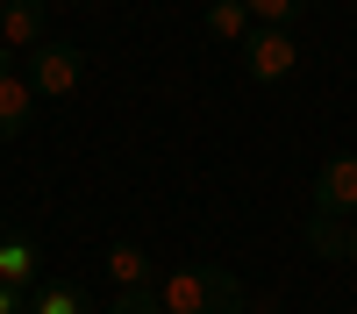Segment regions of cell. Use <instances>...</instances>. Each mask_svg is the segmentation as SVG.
Here are the masks:
<instances>
[{
    "mask_svg": "<svg viewBox=\"0 0 357 314\" xmlns=\"http://www.w3.org/2000/svg\"><path fill=\"white\" fill-rule=\"evenodd\" d=\"M158 293H165V314H243V278L222 265H186Z\"/></svg>",
    "mask_w": 357,
    "mask_h": 314,
    "instance_id": "obj_1",
    "label": "cell"
},
{
    "mask_svg": "<svg viewBox=\"0 0 357 314\" xmlns=\"http://www.w3.org/2000/svg\"><path fill=\"white\" fill-rule=\"evenodd\" d=\"M79 72H86V57H79V43H36V50H29V93H72V86H79Z\"/></svg>",
    "mask_w": 357,
    "mask_h": 314,
    "instance_id": "obj_2",
    "label": "cell"
},
{
    "mask_svg": "<svg viewBox=\"0 0 357 314\" xmlns=\"http://www.w3.org/2000/svg\"><path fill=\"white\" fill-rule=\"evenodd\" d=\"M293 65H301V43H293L286 36V29H250V36H243V72L250 79H264V86H272V79H293Z\"/></svg>",
    "mask_w": 357,
    "mask_h": 314,
    "instance_id": "obj_3",
    "label": "cell"
},
{
    "mask_svg": "<svg viewBox=\"0 0 357 314\" xmlns=\"http://www.w3.org/2000/svg\"><path fill=\"white\" fill-rule=\"evenodd\" d=\"M314 214H357V157H329L314 179Z\"/></svg>",
    "mask_w": 357,
    "mask_h": 314,
    "instance_id": "obj_4",
    "label": "cell"
},
{
    "mask_svg": "<svg viewBox=\"0 0 357 314\" xmlns=\"http://www.w3.org/2000/svg\"><path fill=\"white\" fill-rule=\"evenodd\" d=\"M0 36H8V50L15 43L36 50L43 43V0H8V8H0Z\"/></svg>",
    "mask_w": 357,
    "mask_h": 314,
    "instance_id": "obj_5",
    "label": "cell"
},
{
    "mask_svg": "<svg viewBox=\"0 0 357 314\" xmlns=\"http://www.w3.org/2000/svg\"><path fill=\"white\" fill-rule=\"evenodd\" d=\"M29 114H36V93H29V79H0V143L29 129Z\"/></svg>",
    "mask_w": 357,
    "mask_h": 314,
    "instance_id": "obj_6",
    "label": "cell"
},
{
    "mask_svg": "<svg viewBox=\"0 0 357 314\" xmlns=\"http://www.w3.org/2000/svg\"><path fill=\"white\" fill-rule=\"evenodd\" d=\"M307 250L336 265V257H350V228H343L336 214H307Z\"/></svg>",
    "mask_w": 357,
    "mask_h": 314,
    "instance_id": "obj_7",
    "label": "cell"
},
{
    "mask_svg": "<svg viewBox=\"0 0 357 314\" xmlns=\"http://www.w3.org/2000/svg\"><path fill=\"white\" fill-rule=\"evenodd\" d=\"M107 272H114V285H151V250H136V243H114L107 250Z\"/></svg>",
    "mask_w": 357,
    "mask_h": 314,
    "instance_id": "obj_8",
    "label": "cell"
},
{
    "mask_svg": "<svg viewBox=\"0 0 357 314\" xmlns=\"http://www.w3.org/2000/svg\"><path fill=\"white\" fill-rule=\"evenodd\" d=\"M243 0H215V8H207V36H222V43H243L250 29H243Z\"/></svg>",
    "mask_w": 357,
    "mask_h": 314,
    "instance_id": "obj_9",
    "label": "cell"
},
{
    "mask_svg": "<svg viewBox=\"0 0 357 314\" xmlns=\"http://www.w3.org/2000/svg\"><path fill=\"white\" fill-rule=\"evenodd\" d=\"M29 272H36V243H22V236H8V243H0V278H8V285H22Z\"/></svg>",
    "mask_w": 357,
    "mask_h": 314,
    "instance_id": "obj_10",
    "label": "cell"
},
{
    "mask_svg": "<svg viewBox=\"0 0 357 314\" xmlns=\"http://www.w3.org/2000/svg\"><path fill=\"white\" fill-rule=\"evenodd\" d=\"M29 314H93V300H86L79 285H50V293L29 307Z\"/></svg>",
    "mask_w": 357,
    "mask_h": 314,
    "instance_id": "obj_11",
    "label": "cell"
},
{
    "mask_svg": "<svg viewBox=\"0 0 357 314\" xmlns=\"http://www.w3.org/2000/svg\"><path fill=\"white\" fill-rule=\"evenodd\" d=\"M100 314H165V293H151V285H129V293H114Z\"/></svg>",
    "mask_w": 357,
    "mask_h": 314,
    "instance_id": "obj_12",
    "label": "cell"
},
{
    "mask_svg": "<svg viewBox=\"0 0 357 314\" xmlns=\"http://www.w3.org/2000/svg\"><path fill=\"white\" fill-rule=\"evenodd\" d=\"M243 8H250V22H264V29H286V22H301L307 0H243Z\"/></svg>",
    "mask_w": 357,
    "mask_h": 314,
    "instance_id": "obj_13",
    "label": "cell"
},
{
    "mask_svg": "<svg viewBox=\"0 0 357 314\" xmlns=\"http://www.w3.org/2000/svg\"><path fill=\"white\" fill-rule=\"evenodd\" d=\"M0 314H29L22 307V285H8V278H0Z\"/></svg>",
    "mask_w": 357,
    "mask_h": 314,
    "instance_id": "obj_14",
    "label": "cell"
},
{
    "mask_svg": "<svg viewBox=\"0 0 357 314\" xmlns=\"http://www.w3.org/2000/svg\"><path fill=\"white\" fill-rule=\"evenodd\" d=\"M0 79H15V50L8 43H0Z\"/></svg>",
    "mask_w": 357,
    "mask_h": 314,
    "instance_id": "obj_15",
    "label": "cell"
},
{
    "mask_svg": "<svg viewBox=\"0 0 357 314\" xmlns=\"http://www.w3.org/2000/svg\"><path fill=\"white\" fill-rule=\"evenodd\" d=\"M350 257H357V228H350Z\"/></svg>",
    "mask_w": 357,
    "mask_h": 314,
    "instance_id": "obj_16",
    "label": "cell"
}]
</instances>
